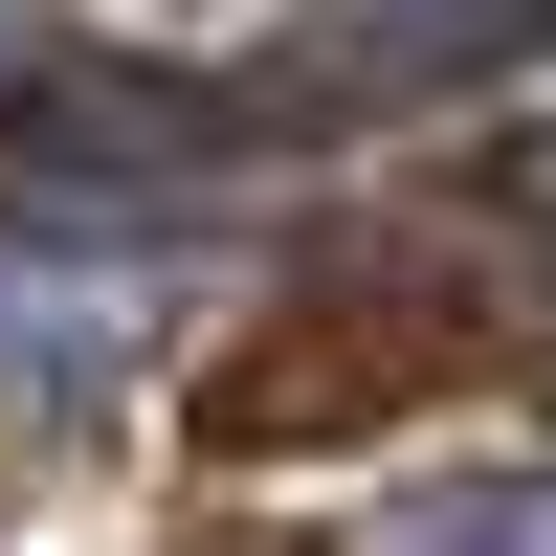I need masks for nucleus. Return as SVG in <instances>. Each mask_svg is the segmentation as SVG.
<instances>
[{"mask_svg": "<svg viewBox=\"0 0 556 556\" xmlns=\"http://www.w3.org/2000/svg\"><path fill=\"white\" fill-rule=\"evenodd\" d=\"M379 556H556V490H424L379 513Z\"/></svg>", "mask_w": 556, "mask_h": 556, "instance_id": "f257e3e1", "label": "nucleus"}]
</instances>
